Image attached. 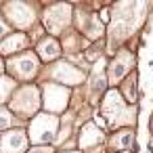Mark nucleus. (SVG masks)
Listing matches in <instances>:
<instances>
[{
  "label": "nucleus",
  "instance_id": "obj_1",
  "mask_svg": "<svg viewBox=\"0 0 153 153\" xmlns=\"http://www.w3.org/2000/svg\"><path fill=\"white\" fill-rule=\"evenodd\" d=\"M103 113L111 124H134V109H126L124 99L117 90H109L103 101Z\"/></svg>",
  "mask_w": 153,
  "mask_h": 153
},
{
  "label": "nucleus",
  "instance_id": "obj_2",
  "mask_svg": "<svg viewBox=\"0 0 153 153\" xmlns=\"http://www.w3.org/2000/svg\"><path fill=\"white\" fill-rule=\"evenodd\" d=\"M57 134V117L42 113L36 115L34 122L30 124V138L34 145H48Z\"/></svg>",
  "mask_w": 153,
  "mask_h": 153
},
{
  "label": "nucleus",
  "instance_id": "obj_3",
  "mask_svg": "<svg viewBox=\"0 0 153 153\" xmlns=\"http://www.w3.org/2000/svg\"><path fill=\"white\" fill-rule=\"evenodd\" d=\"M69 17H71V7H67V4H55V7H51L44 13V25H46V30L51 34H59L69 23Z\"/></svg>",
  "mask_w": 153,
  "mask_h": 153
},
{
  "label": "nucleus",
  "instance_id": "obj_4",
  "mask_svg": "<svg viewBox=\"0 0 153 153\" xmlns=\"http://www.w3.org/2000/svg\"><path fill=\"white\" fill-rule=\"evenodd\" d=\"M38 90L34 88V86H25V88H21L15 97H13V101H11V107L17 111V113H23V115H30V113H34L36 109H38Z\"/></svg>",
  "mask_w": 153,
  "mask_h": 153
},
{
  "label": "nucleus",
  "instance_id": "obj_5",
  "mask_svg": "<svg viewBox=\"0 0 153 153\" xmlns=\"http://www.w3.org/2000/svg\"><path fill=\"white\" fill-rule=\"evenodd\" d=\"M67 99H69V92H67L65 86L48 84L44 88V107L48 111H61V109H65Z\"/></svg>",
  "mask_w": 153,
  "mask_h": 153
},
{
  "label": "nucleus",
  "instance_id": "obj_6",
  "mask_svg": "<svg viewBox=\"0 0 153 153\" xmlns=\"http://www.w3.org/2000/svg\"><path fill=\"white\" fill-rule=\"evenodd\" d=\"M9 69L17 76V78H32L36 71H38V59L27 53V55H21V57H15L9 61Z\"/></svg>",
  "mask_w": 153,
  "mask_h": 153
},
{
  "label": "nucleus",
  "instance_id": "obj_7",
  "mask_svg": "<svg viewBox=\"0 0 153 153\" xmlns=\"http://www.w3.org/2000/svg\"><path fill=\"white\" fill-rule=\"evenodd\" d=\"M132 65H134V57H132V53H128V51H120V55L111 61V65H109V82L111 84H115V82H120L130 69H132Z\"/></svg>",
  "mask_w": 153,
  "mask_h": 153
},
{
  "label": "nucleus",
  "instance_id": "obj_8",
  "mask_svg": "<svg viewBox=\"0 0 153 153\" xmlns=\"http://www.w3.org/2000/svg\"><path fill=\"white\" fill-rule=\"evenodd\" d=\"M25 147H27V138L25 132L21 130H11L0 138V153H23Z\"/></svg>",
  "mask_w": 153,
  "mask_h": 153
},
{
  "label": "nucleus",
  "instance_id": "obj_9",
  "mask_svg": "<svg viewBox=\"0 0 153 153\" xmlns=\"http://www.w3.org/2000/svg\"><path fill=\"white\" fill-rule=\"evenodd\" d=\"M7 15L9 19L17 25V27H27L34 23V9L23 4V2H13L7 7Z\"/></svg>",
  "mask_w": 153,
  "mask_h": 153
},
{
  "label": "nucleus",
  "instance_id": "obj_10",
  "mask_svg": "<svg viewBox=\"0 0 153 153\" xmlns=\"http://www.w3.org/2000/svg\"><path fill=\"white\" fill-rule=\"evenodd\" d=\"M51 76H53L55 80H59L61 84H69V86L80 84V82L84 80V74H82L80 69H76L74 65H69V63H57V65L53 67Z\"/></svg>",
  "mask_w": 153,
  "mask_h": 153
},
{
  "label": "nucleus",
  "instance_id": "obj_11",
  "mask_svg": "<svg viewBox=\"0 0 153 153\" xmlns=\"http://www.w3.org/2000/svg\"><path fill=\"white\" fill-rule=\"evenodd\" d=\"M99 143H103V132L94 124H86L82 128V134H80V147L88 149V147H94Z\"/></svg>",
  "mask_w": 153,
  "mask_h": 153
},
{
  "label": "nucleus",
  "instance_id": "obj_12",
  "mask_svg": "<svg viewBox=\"0 0 153 153\" xmlns=\"http://www.w3.org/2000/svg\"><path fill=\"white\" fill-rule=\"evenodd\" d=\"M101 65H105V61H103V59L97 63L94 74H92V80H90V101H92V103H97V101H99V97H101V92L105 90V76H103Z\"/></svg>",
  "mask_w": 153,
  "mask_h": 153
},
{
  "label": "nucleus",
  "instance_id": "obj_13",
  "mask_svg": "<svg viewBox=\"0 0 153 153\" xmlns=\"http://www.w3.org/2000/svg\"><path fill=\"white\" fill-rule=\"evenodd\" d=\"M25 44H27V38H25L23 34H13V36H9L4 42H0V53H2V55H11V53L23 48Z\"/></svg>",
  "mask_w": 153,
  "mask_h": 153
},
{
  "label": "nucleus",
  "instance_id": "obj_14",
  "mask_svg": "<svg viewBox=\"0 0 153 153\" xmlns=\"http://www.w3.org/2000/svg\"><path fill=\"white\" fill-rule=\"evenodd\" d=\"M38 53H40V57H42L44 61H53V59H57V57H59V53H61V51H59L57 40L46 38V40H42V42H40Z\"/></svg>",
  "mask_w": 153,
  "mask_h": 153
},
{
  "label": "nucleus",
  "instance_id": "obj_15",
  "mask_svg": "<svg viewBox=\"0 0 153 153\" xmlns=\"http://www.w3.org/2000/svg\"><path fill=\"white\" fill-rule=\"evenodd\" d=\"M132 140H134L132 130H122V132H117V134L113 136V147H117V149H128V147H132Z\"/></svg>",
  "mask_w": 153,
  "mask_h": 153
},
{
  "label": "nucleus",
  "instance_id": "obj_16",
  "mask_svg": "<svg viewBox=\"0 0 153 153\" xmlns=\"http://www.w3.org/2000/svg\"><path fill=\"white\" fill-rule=\"evenodd\" d=\"M15 88V82L11 78H4V76H0V103H4L7 97L11 94V90Z\"/></svg>",
  "mask_w": 153,
  "mask_h": 153
},
{
  "label": "nucleus",
  "instance_id": "obj_17",
  "mask_svg": "<svg viewBox=\"0 0 153 153\" xmlns=\"http://www.w3.org/2000/svg\"><path fill=\"white\" fill-rule=\"evenodd\" d=\"M124 92H126V99L130 101V103H134L136 101V92H134V76L126 82V86H124Z\"/></svg>",
  "mask_w": 153,
  "mask_h": 153
},
{
  "label": "nucleus",
  "instance_id": "obj_18",
  "mask_svg": "<svg viewBox=\"0 0 153 153\" xmlns=\"http://www.w3.org/2000/svg\"><path fill=\"white\" fill-rule=\"evenodd\" d=\"M11 124H13V117H11V113H9L7 109H0V130L9 128Z\"/></svg>",
  "mask_w": 153,
  "mask_h": 153
},
{
  "label": "nucleus",
  "instance_id": "obj_19",
  "mask_svg": "<svg viewBox=\"0 0 153 153\" xmlns=\"http://www.w3.org/2000/svg\"><path fill=\"white\" fill-rule=\"evenodd\" d=\"M4 34H7V25H4V21H2V19H0V38H2Z\"/></svg>",
  "mask_w": 153,
  "mask_h": 153
},
{
  "label": "nucleus",
  "instance_id": "obj_20",
  "mask_svg": "<svg viewBox=\"0 0 153 153\" xmlns=\"http://www.w3.org/2000/svg\"><path fill=\"white\" fill-rule=\"evenodd\" d=\"M65 153H80V151H65Z\"/></svg>",
  "mask_w": 153,
  "mask_h": 153
},
{
  "label": "nucleus",
  "instance_id": "obj_21",
  "mask_svg": "<svg viewBox=\"0 0 153 153\" xmlns=\"http://www.w3.org/2000/svg\"><path fill=\"white\" fill-rule=\"evenodd\" d=\"M0 74H2V61H0Z\"/></svg>",
  "mask_w": 153,
  "mask_h": 153
},
{
  "label": "nucleus",
  "instance_id": "obj_22",
  "mask_svg": "<svg viewBox=\"0 0 153 153\" xmlns=\"http://www.w3.org/2000/svg\"><path fill=\"white\" fill-rule=\"evenodd\" d=\"M122 153H128V151H122Z\"/></svg>",
  "mask_w": 153,
  "mask_h": 153
}]
</instances>
